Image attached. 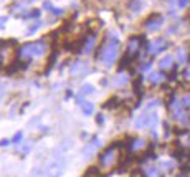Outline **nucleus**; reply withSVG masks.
Listing matches in <instances>:
<instances>
[{
	"label": "nucleus",
	"instance_id": "nucleus-1",
	"mask_svg": "<svg viewBox=\"0 0 190 177\" xmlns=\"http://www.w3.org/2000/svg\"><path fill=\"white\" fill-rule=\"evenodd\" d=\"M17 56H18V52L15 50V41L0 40V68L10 66Z\"/></svg>",
	"mask_w": 190,
	"mask_h": 177
},
{
	"label": "nucleus",
	"instance_id": "nucleus-2",
	"mask_svg": "<svg viewBox=\"0 0 190 177\" xmlns=\"http://www.w3.org/2000/svg\"><path fill=\"white\" fill-rule=\"evenodd\" d=\"M45 53V43L43 41H33V43H26L18 50V58L22 61H30V60L37 58L40 55Z\"/></svg>",
	"mask_w": 190,
	"mask_h": 177
},
{
	"label": "nucleus",
	"instance_id": "nucleus-3",
	"mask_svg": "<svg viewBox=\"0 0 190 177\" xmlns=\"http://www.w3.org/2000/svg\"><path fill=\"white\" fill-rule=\"evenodd\" d=\"M118 159H119V147L116 144H111L101 152V156H99V165L103 169H111V167L116 165Z\"/></svg>",
	"mask_w": 190,
	"mask_h": 177
},
{
	"label": "nucleus",
	"instance_id": "nucleus-4",
	"mask_svg": "<svg viewBox=\"0 0 190 177\" xmlns=\"http://www.w3.org/2000/svg\"><path fill=\"white\" fill-rule=\"evenodd\" d=\"M119 55V41L118 40H114L111 43H108V45L101 50L99 53V61L101 63H104V65H112L116 58H118Z\"/></svg>",
	"mask_w": 190,
	"mask_h": 177
},
{
	"label": "nucleus",
	"instance_id": "nucleus-5",
	"mask_svg": "<svg viewBox=\"0 0 190 177\" xmlns=\"http://www.w3.org/2000/svg\"><path fill=\"white\" fill-rule=\"evenodd\" d=\"M66 165V157L65 156H55V157L48 162L46 165V176L48 177H60L61 172Z\"/></svg>",
	"mask_w": 190,
	"mask_h": 177
},
{
	"label": "nucleus",
	"instance_id": "nucleus-6",
	"mask_svg": "<svg viewBox=\"0 0 190 177\" xmlns=\"http://www.w3.org/2000/svg\"><path fill=\"white\" fill-rule=\"evenodd\" d=\"M157 123V114L156 113H142L137 119H136V127L142 129V127H151Z\"/></svg>",
	"mask_w": 190,
	"mask_h": 177
},
{
	"label": "nucleus",
	"instance_id": "nucleus-7",
	"mask_svg": "<svg viewBox=\"0 0 190 177\" xmlns=\"http://www.w3.org/2000/svg\"><path fill=\"white\" fill-rule=\"evenodd\" d=\"M141 46H142V38L132 37V38L129 40V43H127V58H131V56L134 58V56L139 53Z\"/></svg>",
	"mask_w": 190,
	"mask_h": 177
},
{
	"label": "nucleus",
	"instance_id": "nucleus-8",
	"mask_svg": "<svg viewBox=\"0 0 190 177\" xmlns=\"http://www.w3.org/2000/svg\"><path fill=\"white\" fill-rule=\"evenodd\" d=\"M167 46H169V43H167L164 38H157V40H154L151 45H149V53H152V55H157V53L164 52Z\"/></svg>",
	"mask_w": 190,
	"mask_h": 177
},
{
	"label": "nucleus",
	"instance_id": "nucleus-9",
	"mask_svg": "<svg viewBox=\"0 0 190 177\" xmlns=\"http://www.w3.org/2000/svg\"><path fill=\"white\" fill-rule=\"evenodd\" d=\"M174 63H175V58L172 55H167L159 61V68H160V71H170L174 68Z\"/></svg>",
	"mask_w": 190,
	"mask_h": 177
},
{
	"label": "nucleus",
	"instance_id": "nucleus-10",
	"mask_svg": "<svg viewBox=\"0 0 190 177\" xmlns=\"http://www.w3.org/2000/svg\"><path fill=\"white\" fill-rule=\"evenodd\" d=\"M160 23H162V17L160 15H152L151 18L145 20L144 26H147L149 30H157L159 26H160Z\"/></svg>",
	"mask_w": 190,
	"mask_h": 177
},
{
	"label": "nucleus",
	"instance_id": "nucleus-11",
	"mask_svg": "<svg viewBox=\"0 0 190 177\" xmlns=\"http://www.w3.org/2000/svg\"><path fill=\"white\" fill-rule=\"evenodd\" d=\"M99 144H101V142H99V138H93V139H91V142H89V144H88V146L85 147L83 154H85L86 157H88V156H91L93 152H94V151H96V149L99 147Z\"/></svg>",
	"mask_w": 190,
	"mask_h": 177
},
{
	"label": "nucleus",
	"instance_id": "nucleus-12",
	"mask_svg": "<svg viewBox=\"0 0 190 177\" xmlns=\"http://www.w3.org/2000/svg\"><path fill=\"white\" fill-rule=\"evenodd\" d=\"M145 142L144 139H132L131 144H129V151L131 152H136V151H141V149H144L145 147Z\"/></svg>",
	"mask_w": 190,
	"mask_h": 177
},
{
	"label": "nucleus",
	"instance_id": "nucleus-13",
	"mask_svg": "<svg viewBox=\"0 0 190 177\" xmlns=\"http://www.w3.org/2000/svg\"><path fill=\"white\" fill-rule=\"evenodd\" d=\"M147 79L151 81L152 85H160V83L165 79V75L162 71H154V73L149 75V78H147Z\"/></svg>",
	"mask_w": 190,
	"mask_h": 177
},
{
	"label": "nucleus",
	"instance_id": "nucleus-14",
	"mask_svg": "<svg viewBox=\"0 0 190 177\" xmlns=\"http://www.w3.org/2000/svg\"><path fill=\"white\" fill-rule=\"evenodd\" d=\"M187 60H189L187 48H185V46H180V48H179V52H177V61H179V65L184 66L185 63H187Z\"/></svg>",
	"mask_w": 190,
	"mask_h": 177
},
{
	"label": "nucleus",
	"instance_id": "nucleus-15",
	"mask_svg": "<svg viewBox=\"0 0 190 177\" xmlns=\"http://www.w3.org/2000/svg\"><path fill=\"white\" fill-rule=\"evenodd\" d=\"M94 43H96V37L91 35V37H88L85 41V46H83V52L85 53H91L93 48H94Z\"/></svg>",
	"mask_w": 190,
	"mask_h": 177
},
{
	"label": "nucleus",
	"instance_id": "nucleus-16",
	"mask_svg": "<svg viewBox=\"0 0 190 177\" xmlns=\"http://www.w3.org/2000/svg\"><path fill=\"white\" fill-rule=\"evenodd\" d=\"M79 104H81V109H83V113H85L86 116L93 114V111H94V104H93V103H89V101H81V99H79Z\"/></svg>",
	"mask_w": 190,
	"mask_h": 177
},
{
	"label": "nucleus",
	"instance_id": "nucleus-17",
	"mask_svg": "<svg viewBox=\"0 0 190 177\" xmlns=\"http://www.w3.org/2000/svg\"><path fill=\"white\" fill-rule=\"evenodd\" d=\"M81 94H83V96H88V94H93V93H94V88H93L91 85H83L81 86Z\"/></svg>",
	"mask_w": 190,
	"mask_h": 177
},
{
	"label": "nucleus",
	"instance_id": "nucleus-18",
	"mask_svg": "<svg viewBox=\"0 0 190 177\" xmlns=\"http://www.w3.org/2000/svg\"><path fill=\"white\" fill-rule=\"evenodd\" d=\"M144 177H160V172H159L157 167H151L149 171L145 172V176Z\"/></svg>",
	"mask_w": 190,
	"mask_h": 177
},
{
	"label": "nucleus",
	"instance_id": "nucleus-19",
	"mask_svg": "<svg viewBox=\"0 0 190 177\" xmlns=\"http://www.w3.org/2000/svg\"><path fill=\"white\" fill-rule=\"evenodd\" d=\"M127 76H126V75H121V76H118V78H116V81H114V85L116 86H122V85H126V83H127Z\"/></svg>",
	"mask_w": 190,
	"mask_h": 177
},
{
	"label": "nucleus",
	"instance_id": "nucleus-20",
	"mask_svg": "<svg viewBox=\"0 0 190 177\" xmlns=\"http://www.w3.org/2000/svg\"><path fill=\"white\" fill-rule=\"evenodd\" d=\"M85 177H101V174L98 172V169H89V171H86V174H85Z\"/></svg>",
	"mask_w": 190,
	"mask_h": 177
},
{
	"label": "nucleus",
	"instance_id": "nucleus-21",
	"mask_svg": "<svg viewBox=\"0 0 190 177\" xmlns=\"http://www.w3.org/2000/svg\"><path fill=\"white\" fill-rule=\"evenodd\" d=\"M180 103H182V106H184V108H190V93H187L184 98L180 99Z\"/></svg>",
	"mask_w": 190,
	"mask_h": 177
},
{
	"label": "nucleus",
	"instance_id": "nucleus-22",
	"mask_svg": "<svg viewBox=\"0 0 190 177\" xmlns=\"http://www.w3.org/2000/svg\"><path fill=\"white\" fill-rule=\"evenodd\" d=\"M22 138H23V132H17V134L13 136L12 142H15V144H17V142H20V141H22Z\"/></svg>",
	"mask_w": 190,
	"mask_h": 177
},
{
	"label": "nucleus",
	"instance_id": "nucleus-23",
	"mask_svg": "<svg viewBox=\"0 0 190 177\" xmlns=\"http://www.w3.org/2000/svg\"><path fill=\"white\" fill-rule=\"evenodd\" d=\"M184 78L185 79H190V66H187L184 70Z\"/></svg>",
	"mask_w": 190,
	"mask_h": 177
},
{
	"label": "nucleus",
	"instance_id": "nucleus-24",
	"mask_svg": "<svg viewBox=\"0 0 190 177\" xmlns=\"http://www.w3.org/2000/svg\"><path fill=\"white\" fill-rule=\"evenodd\" d=\"M149 70H151V63H144L141 66V71H149Z\"/></svg>",
	"mask_w": 190,
	"mask_h": 177
},
{
	"label": "nucleus",
	"instance_id": "nucleus-25",
	"mask_svg": "<svg viewBox=\"0 0 190 177\" xmlns=\"http://www.w3.org/2000/svg\"><path fill=\"white\" fill-rule=\"evenodd\" d=\"M96 121H98V124H103V123H104V116H103V114H98Z\"/></svg>",
	"mask_w": 190,
	"mask_h": 177
},
{
	"label": "nucleus",
	"instance_id": "nucleus-26",
	"mask_svg": "<svg viewBox=\"0 0 190 177\" xmlns=\"http://www.w3.org/2000/svg\"><path fill=\"white\" fill-rule=\"evenodd\" d=\"M7 144H8V139H2V141H0V146H2V147H5Z\"/></svg>",
	"mask_w": 190,
	"mask_h": 177
},
{
	"label": "nucleus",
	"instance_id": "nucleus-27",
	"mask_svg": "<svg viewBox=\"0 0 190 177\" xmlns=\"http://www.w3.org/2000/svg\"><path fill=\"white\" fill-rule=\"evenodd\" d=\"M187 3H189V0H180V2H179V5L180 7H185Z\"/></svg>",
	"mask_w": 190,
	"mask_h": 177
},
{
	"label": "nucleus",
	"instance_id": "nucleus-28",
	"mask_svg": "<svg viewBox=\"0 0 190 177\" xmlns=\"http://www.w3.org/2000/svg\"><path fill=\"white\" fill-rule=\"evenodd\" d=\"M2 98H3V90H0V101H2Z\"/></svg>",
	"mask_w": 190,
	"mask_h": 177
},
{
	"label": "nucleus",
	"instance_id": "nucleus-29",
	"mask_svg": "<svg viewBox=\"0 0 190 177\" xmlns=\"http://www.w3.org/2000/svg\"><path fill=\"white\" fill-rule=\"evenodd\" d=\"M177 177H185V176H184V174H180V176H177Z\"/></svg>",
	"mask_w": 190,
	"mask_h": 177
}]
</instances>
